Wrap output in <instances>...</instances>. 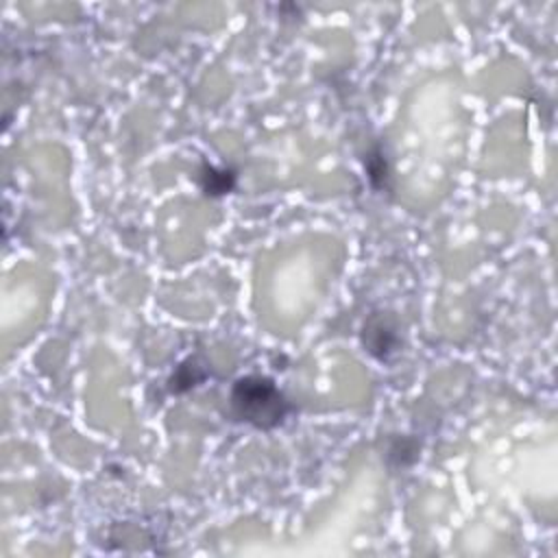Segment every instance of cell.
I'll list each match as a JSON object with an SVG mask.
<instances>
[{
    "label": "cell",
    "mask_w": 558,
    "mask_h": 558,
    "mask_svg": "<svg viewBox=\"0 0 558 558\" xmlns=\"http://www.w3.org/2000/svg\"><path fill=\"white\" fill-rule=\"evenodd\" d=\"M231 405L240 421L268 429L286 416V399L268 377L251 375L235 381L231 390Z\"/></svg>",
    "instance_id": "1"
}]
</instances>
